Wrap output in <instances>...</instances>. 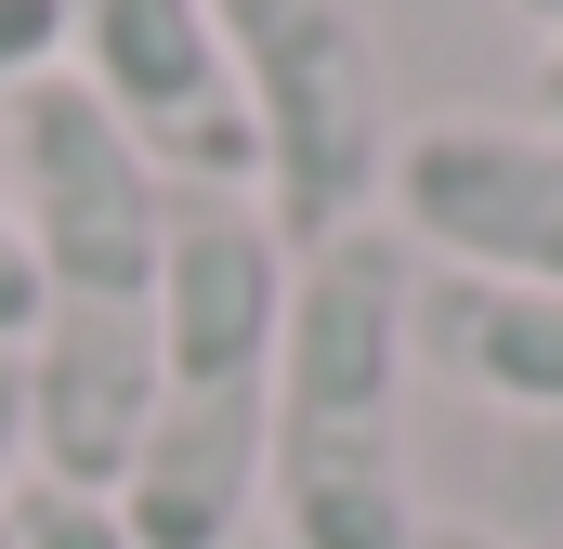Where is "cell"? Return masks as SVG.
I'll return each mask as SVG.
<instances>
[{
	"instance_id": "5bb4252c",
	"label": "cell",
	"mask_w": 563,
	"mask_h": 549,
	"mask_svg": "<svg viewBox=\"0 0 563 549\" xmlns=\"http://www.w3.org/2000/svg\"><path fill=\"white\" fill-rule=\"evenodd\" d=\"M0 549H13V524H0Z\"/></svg>"
},
{
	"instance_id": "8992f818",
	"label": "cell",
	"mask_w": 563,
	"mask_h": 549,
	"mask_svg": "<svg viewBox=\"0 0 563 549\" xmlns=\"http://www.w3.org/2000/svg\"><path fill=\"white\" fill-rule=\"evenodd\" d=\"M432 274H498V288H563V132L551 119H432L394 157V210Z\"/></svg>"
},
{
	"instance_id": "6da1fadb",
	"label": "cell",
	"mask_w": 563,
	"mask_h": 549,
	"mask_svg": "<svg viewBox=\"0 0 563 549\" xmlns=\"http://www.w3.org/2000/svg\"><path fill=\"white\" fill-rule=\"evenodd\" d=\"M13 157V223L40 262V327H26V471L66 497H119L157 393V274H170V183L144 144L53 66L40 92L0 105Z\"/></svg>"
},
{
	"instance_id": "3957f363",
	"label": "cell",
	"mask_w": 563,
	"mask_h": 549,
	"mask_svg": "<svg viewBox=\"0 0 563 549\" xmlns=\"http://www.w3.org/2000/svg\"><path fill=\"white\" fill-rule=\"evenodd\" d=\"M407 380H420V249L354 223L288 262V354L263 432L276 549H432L407 471Z\"/></svg>"
},
{
	"instance_id": "9c48e42d",
	"label": "cell",
	"mask_w": 563,
	"mask_h": 549,
	"mask_svg": "<svg viewBox=\"0 0 563 549\" xmlns=\"http://www.w3.org/2000/svg\"><path fill=\"white\" fill-rule=\"evenodd\" d=\"M66 66V0H0V105Z\"/></svg>"
},
{
	"instance_id": "277c9868",
	"label": "cell",
	"mask_w": 563,
	"mask_h": 549,
	"mask_svg": "<svg viewBox=\"0 0 563 549\" xmlns=\"http://www.w3.org/2000/svg\"><path fill=\"white\" fill-rule=\"evenodd\" d=\"M223 66L250 92V144H263V210L288 249H328L354 223L394 210V79H380V26L367 0H210Z\"/></svg>"
},
{
	"instance_id": "ba28073f",
	"label": "cell",
	"mask_w": 563,
	"mask_h": 549,
	"mask_svg": "<svg viewBox=\"0 0 563 549\" xmlns=\"http://www.w3.org/2000/svg\"><path fill=\"white\" fill-rule=\"evenodd\" d=\"M0 524H13V549H132V524H119L106 497H66V484H40V471L0 484Z\"/></svg>"
},
{
	"instance_id": "5b68a950",
	"label": "cell",
	"mask_w": 563,
	"mask_h": 549,
	"mask_svg": "<svg viewBox=\"0 0 563 549\" xmlns=\"http://www.w3.org/2000/svg\"><path fill=\"white\" fill-rule=\"evenodd\" d=\"M66 79L144 144L157 183H184V197H263L250 92L223 66L210 0H66Z\"/></svg>"
},
{
	"instance_id": "4fadbf2b",
	"label": "cell",
	"mask_w": 563,
	"mask_h": 549,
	"mask_svg": "<svg viewBox=\"0 0 563 549\" xmlns=\"http://www.w3.org/2000/svg\"><path fill=\"white\" fill-rule=\"evenodd\" d=\"M432 549H498V537H472V524H459V537H432Z\"/></svg>"
},
{
	"instance_id": "52a82bcc",
	"label": "cell",
	"mask_w": 563,
	"mask_h": 549,
	"mask_svg": "<svg viewBox=\"0 0 563 549\" xmlns=\"http://www.w3.org/2000/svg\"><path fill=\"white\" fill-rule=\"evenodd\" d=\"M420 354L485 406L563 418V288H498V274L420 262Z\"/></svg>"
},
{
	"instance_id": "7c38bea8",
	"label": "cell",
	"mask_w": 563,
	"mask_h": 549,
	"mask_svg": "<svg viewBox=\"0 0 563 549\" xmlns=\"http://www.w3.org/2000/svg\"><path fill=\"white\" fill-rule=\"evenodd\" d=\"M511 13H525V26H538V40H551V26H563V0H511Z\"/></svg>"
},
{
	"instance_id": "8fae6325",
	"label": "cell",
	"mask_w": 563,
	"mask_h": 549,
	"mask_svg": "<svg viewBox=\"0 0 563 549\" xmlns=\"http://www.w3.org/2000/svg\"><path fill=\"white\" fill-rule=\"evenodd\" d=\"M13 471H26V367L0 354V484H13Z\"/></svg>"
},
{
	"instance_id": "30bf717a",
	"label": "cell",
	"mask_w": 563,
	"mask_h": 549,
	"mask_svg": "<svg viewBox=\"0 0 563 549\" xmlns=\"http://www.w3.org/2000/svg\"><path fill=\"white\" fill-rule=\"evenodd\" d=\"M26 327H40V262H26V223L0 210V354H26Z\"/></svg>"
},
{
	"instance_id": "7a4b0ae2",
	"label": "cell",
	"mask_w": 563,
	"mask_h": 549,
	"mask_svg": "<svg viewBox=\"0 0 563 549\" xmlns=\"http://www.w3.org/2000/svg\"><path fill=\"white\" fill-rule=\"evenodd\" d=\"M288 249L263 197H184L170 183V274H157V393L119 471L132 549H236L263 511V432L288 354Z\"/></svg>"
}]
</instances>
